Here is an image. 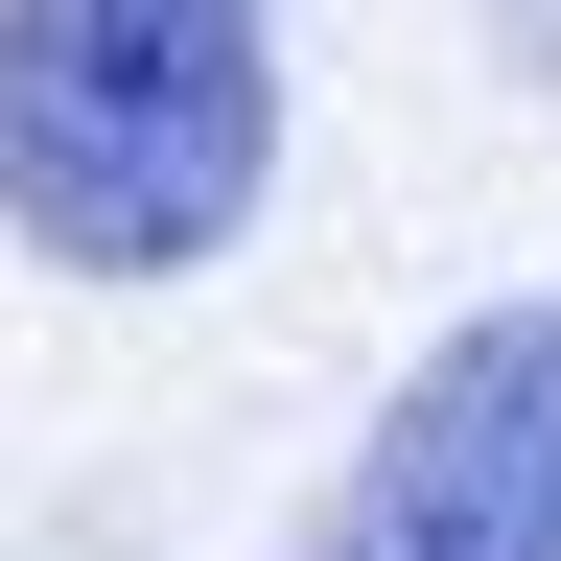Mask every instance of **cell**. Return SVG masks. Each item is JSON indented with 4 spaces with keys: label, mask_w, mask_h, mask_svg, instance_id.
<instances>
[{
    "label": "cell",
    "mask_w": 561,
    "mask_h": 561,
    "mask_svg": "<svg viewBox=\"0 0 561 561\" xmlns=\"http://www.w3.org/2000/svg\"><path fill=\"white\" fill-rule=\"evenodd\" d=\"M305 561H561V280L538 305H468L375 398V445L328 468Z\"/></svg>",
    "instance_id": "cell-2"
},
{
    "label": "cell",
    "mask_w": 561,
    "mask_h": 561,
    "mask_svg": "<svg viewBox=\"0 0 561 561\" xmlns=\"http://www.w3.org/2000/svg\"><path fill=\"white\" fill-rule=\"evenodd\" d=\"M491 47H515V70H561V0H491Z\"/></svg>",
    "instance_id": "cell-3"
},
{
    "label": "cell",
    "mask_w": 561,
    "mask_h": 561,
    "mask_svg": "<svg viewBox=\"0 0 561 561\" xmlns=\"http://www.w3.org/2000/svg\"><path fill=\"white\" fill-rule=\"evenodd\" d=\"M280 187L257 0H0V210L47 280H210Z\"/></svg>",
    "instance_id": "cell-1"
}]
</instances>
